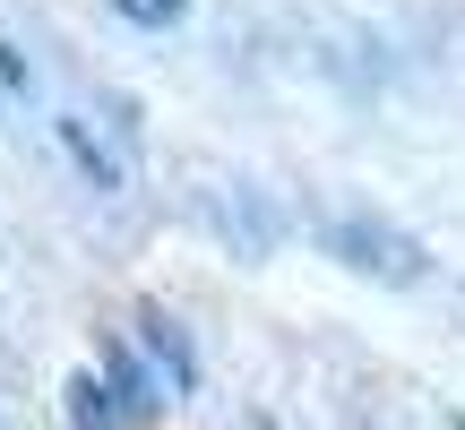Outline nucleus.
I'll return each mask as SVG.
<instances>
[{
  "label": "nucleus",
  "instance_id": "nucleus-7",
  "mask_svg": "<svg viewBox=\"0 0 465 430\" xmlns=\"http://www.w3.org/2000/svg\"><path fill=\"white\" fill-rule=\"evenodd\" d=\"M0 86H17V95H26V61H17L9 44H0Z\"/></svg>",
  "mask_w": 465,
  "mask_h": 430
},
{
  "label": "nucleus",
  "instance_id": "nucleus-5",
  "mask_svg": "<svg viewBox=\"0 0 465 430\" xmlns=\"http://www.w3.org/2000/svg\"><path fill=\"white\" fill-rule=\"evenodd\" d=\"M69 430H121V405L104 387V370H78L69 379Z\"/></svg>",
  "mask_w": 465,
  "mask_h": 430
},
{
  "label": "nucleus",
  "instance_id": "nucleus-1",
  "mask_svg": "<svg viewBox=\"0 0 465 430\" xmlns=\"http://www.w3.org/2000/svg\"><path fill=\"white\" fill-rule=\"evenodd\" d=\"M319 249L345 259V267H362V276H380V284H422V276H431L422 241L397 232L388 215H319Z\"/></svg>",
  "mask_w": 465,
  "mask_h": 430
},
{
  "label": "nucleus",
  "instance_id": "nucleus-2",
  "mask_svg": "<svg viewBox=\"0 0 465 430\" xmlns=\"http://www.w3.org/2000/svg\"><path fill=\"white\" fill-rule=\"evenodd\" d=\"M138 353H147V370H155V387H164V396H190V387H199V353H190V336L173 327L164 310H138Z\"/></svg>",
  "mask_w": 465,
  "mask_h": 430
},
{
  "label": "nucleus",
  "instance_id": "nucleus-3",
  "mask_svg": "<svg viewBox=\"0 0 465 430\" xmlns=\"http://www.w3.org/2000/svg\"><path fill=\"white\" fill-rule=\"evenodd\" d=\"M104 387H113L121 422H147L155 405H164V387H155V370L138 362V345H130V336H104Z\"/></svg>",
  "mask_w": 465,
  "mask_h": 430
},
{
  "label": "nucleus",
  "instance_id": "nucleus-6",
  "mask_svg": "<svg viewBox=\"0 0 465 430\" xmlns=\"http://www.w3.org/2000/svg\"><path fill=\"white\" fill-rule=\"evenodd\" d=\"M121 17H138V26H173L182 17V0H113Z\"/></svg>",
  "mask_w": 465,
  "mask_h": 430
},
{
  "label": "nucleus",
  "instance_id": "nucleus-4",
  "mask_svg": "<svg viewBox=\"0 0 465 430\" xmlns=\"http://www.w3.org/2000/svg\"><path fill=\"white\" fill-rule=\"evenodd\" d=\"M52 138H61V147H69V164H78V172H86V181H95V190H121V164H113V147H104V138L86 130L78 112H61V121H52Z\"/></svg>",
  "mask_w": 465,
  "mask_h": 430
},
{
  "label": "nucleus",
  "instance_id": "nucleus-8",
  "mask_svg": "<svg viewBox=\"0 0 465 430\" xmlns=\"http://www.w3.org/2000/svg\"><path fill=\"white\" fill-rule=\"evenodd\" d=\"M242 430H276V414H250V422H242Z\"/></svg>",
  "mask_w": 465,
  "mask_h": 430
},
{
  "label": "nucleus",
  "instance_id": "nucleus-9",
  "mask_svg": "<svg viewBox=\"0 0 465 430\" xmlns=\"http://www.w3.org/2000/svg\"><path fill=\"white\" fill-rule=\"evenodd\" d=\"M457 430H465V422H457Z\"/></svg>",
  "mask_w": 465,
  "mask_h": 430
}]
</instances>
